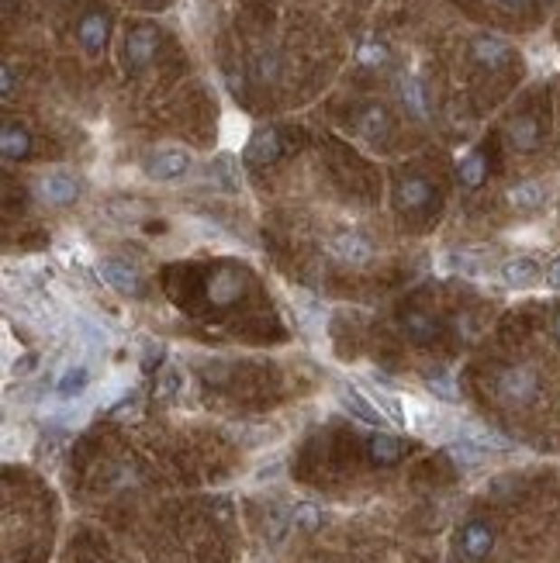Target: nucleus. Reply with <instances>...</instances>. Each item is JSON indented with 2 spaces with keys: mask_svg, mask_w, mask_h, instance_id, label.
Masks as SVG:
<instances>
[{
  "mask_svg": "<svg viewBox=\"0 0 560 563\" xmlns=\"http://www.w3.org/2000/svg\"><path fill=\"white\" fill-rule=\"evenodd\" d=\"M35 197L49 208H70L73 201L80 197V180L73 174H45L35 180Z\"/></svg>",
  "mask_w": 560,
  "mask_h": 563,
  "instance_id": "1",
  "label": "nucleus"
},
{
  "mask_svg": "<svg viewBox=\"0 0 560 563\" xmlns=\"http://www.w3.org/2000/svg\"><path fill=\"white\" fill-rule=\"evenodd\" d=\"M191 170V153L184 149H159L146 159V176L156 183H174Z\"/></svg>",
  "mask_w": 560,
  "mask_h": 563,
  "instance_id": "2",
  "label": "nucleus"
},
{
  "mask_svg": "<svg viewBox=\"0 0 560 563\" xmlns=\"http://www.w3.org/2000/svg\"><path fill=\"white\" fill-rule=\"evenodd\" d=\"M97 277H100L115 294H125V297H136V294L142 291V280H138L136 267L125 263V259H115V256H108V259L97 263Z\"/></svg>",
  "mask_w": 560,
  "mask_h": 563,
  "instance_id": "3",
  "label": "nucleus"
},
{
  "mask_svg": "<svg viewBox=\"0 0 560 563\" xmlns=\"http://www.w3.org/2000/svg\"><path fill=\"white\" fill-rule=\"evenodd\" d=\"M498 394H502L505 401H512V405H526V401H533L536 398V373L529 367H505L498 373Z\"/></svg>",
  "mask_w": 560,
  "mask_h": 563,
  "instance_id": "4",
  "label": "nucleus"
},
{
  "mask_svg": "<svg viewBox=\"0 0 560 563\" xmlns=\"http://www.w3.org/2000/svg\"><path fill=\"white\" fill-rule=\"evenodd\" d=\"M108 32H111V21H108L104 11L83 14L77 24V39H80V45H83V52H87V56H100L104 45H108Z\"/></svg>",
  "mask_w": 560,
  "mask_h": 563,
  "instance_id": "5",
  "label": "nucleus"
},
{
  "mask_svg": "<svg viewBox=\"0 0 560 563\" xmlns=\"http://www.w3.org/2000/svg\"><path fill=\"white\" fill-rule=\"evenodd\" d=\"M470 56L484 70H502V66H508V59H512V45L502 35H478V39L470 42Z\"/></svg>",
  "mask_w": 560,
  "mask_h": 563,
  "instance_id": "6",
  "label": "nucleus"
},
{
  "mask_svg": "<svg viewBox=\"0 0 560 563\" xmlns=\"http://www.w3.org/2000/svg\"><path fill=\"white\" fill-rule=\"evenodd\" d=\"M242 273L233 270V267H222V270H214L212 277H208V301L212 305H218V308H225V305H233V301H239V294H242Z\"/></svg>",
  "mask_w": 560,
  "mask_h": 563,
  "instance_id": "7",
  "label": "nucleus"
},
{
  "mask_svg": "<svg viewBox=\"0 0 560 563\" xmlns=\"http://www.w3.org/2000/svg\"><path fill=\"white\" fill-rule=\"evenodd\" d=\"M328 249H332V256H336L339 263H349V267H364V263L374 259V246L356 232H339L328 242Z\"/></svg>",
  "mask_w": 560,
  "mask_h": 563,
  "instance_id": "8",
  "label": "nucleus"
},
{
  "mask_svg": "<svg viewBox=\"0 0 560 563\" xmlns=\"http://www.w3.org/2000/svg\"><path fill=\"white\" fill-rule=\"evenodd\" d=\"M156 45H159V35H156V28H149V24L128 32V39H125V59H128V66L132 70L149 66L156 59Z\"/></svg>",
  "mask_w": 560,
  "mask_h": 563,
  "instance_id": "9",
  "label": "nucleus"
},
{
  "mask_svg": "<svg viewBox=\"0 0 560 563\" xmlns=\"http://www.w3.org/2000/svg\"><path fill=\"white\" fill-rule=\"evenodd\" d=\"M284 153V145H280V136H277V128H256L246 142V159H250L252 166H271L277 163Z\"/></svg>",
  "mask_w": 560,
  "mask_h": 563,
  "instance_id": "10",
  "label": "nucleus"
},
{
  "mask_svg": "<svg viewBox=\"0 0 560 563\" xmlns=\"http://www.w3.org/2000/svg\"><path fill=\"white\" fill-rule=\"evenodd\" d=\"M440 332H443V325H440L432 314H425V311H405V314H402V335H405L408 342L425 346V342L440 339Z\"/></svg>",
  "mask_w": 560,
  "mask_h": 563,
  "instance_id": "11",
  "label": "nucleus"
},
{
  "mask_svg": "<svg viewBox=\"0 0 560 563\" xmlns=\"http://www.w3.org/2000/svg\"><path fill=\"white\" fill-rule=\"evenodd\" d=\"M339 398H343V405H346V411H353L360 422H370V426H384L387 415L374 401H370V394H364L360 388H353V384H343V390H339Z\"/></svg>",
  "mask_w": 560,
  "mask_h": 563,
  "instance_id": "12",
  "label": "nucleus"
},
{
  "mask_svg": "<svg viewBox=\"0 0 560 563\" xmlns=\"http://www.w3.org/2000/svg\"><path fill=\"white\" fill-rule=\"evenodd\" d=\"M394 201H398L402 211H419L432 201V187H429L425 176H405L398 183V191H394Z\"/></svg>",
  "mask_w": 560,
  "mask_h": 563,
  "instance_id": "13",
  "label": "nucleus"
},
{
  "mask_svg": "<svg viewBox=\"0 0 560 563\" xmlns=\"http://www.w3.org/2000/svg\"><path fill=\"white\" fill-rule=\"evenodd\" d=\"M356 132H360V138H367L370 145L384 142L387 132H391V121H387L384 108H381V104H367V108L356 115Z\"/></svg>",
  "mask_w": 560,
  "mask_h": 563,
  "instance_id": "14",
  "label": "nucleus"
},
{
  "mask_svg": "<svg viewBox=\"0 0 560 563\" xmlns=\"http://www.w3.org/2000/svg\"><path fill=\"white\" fill-rule=\"evenodd\" d=\"M502 280L508 287H533L540 280V263L533 256H512L502 263Z\"/></svg>",
  "mask_w": 560,
  "mask_h": 563,
  "instance_id": "15",
  "label": "nucleus"
},
{
  "mask_svg": "<svg viewBox=\"0 0 560 563\" xmlns=\"http://www.w3.org/2000/svg\"><path fill=\"white\" fill-rule=\"evenodd\" d=\"M398 90H402V104H405L408 115H415L419 121H429V94H425V83L415 73H405L398 80Z\"/></svg>",
  "mask_w": 560,
  "mask_h": 563,
  "instance_id": "16",
  "label": "nucleus"
},
{
  "mask_svg": "<svg viewBox=\"0 0 560 563\" xmlns=\"http://www.w3.org/2000/svg\"><path fill=\"white\" fill-rule=\"evenodd\" d=\"M87 388H90V367L87 363H70V367L59 373L56 398L59 401H77Z\"/></svg>",
  "mask_w": 560,
  "mask_h": 563,
  "instance_id": "17",
  "label": "nucleus"
},
{
  "mask_svg": "<svg viewBox=\"0 0 560 563\" xmlns=\"http://www.w3.org/2000/svg\"><path fill=\"white\" fill-rule=\"evenodd\" d=\"M0 153H4L7 163L24 159V155L32 153V136H28V128L18 125V121H7V125L0 128Z\"/></svg>",
  "mask_w": 560,
  "mask_h": 563,
  "instance_id": "18",
  "label": "nucleus"
},
{
  "mask_svg": "<svg viewBox=\"0 0 560 563\" xmlns=\"http://www.w3.org/2000/svg\"><path fill=\"white\" fill-rule=\"evenodd\" d=\"M457 176L467 191H478L488 176V159H484L481 149H467L464 155H457Z\"/></svg>",
  "mask_w": 560,
  "mask_h": 563,
  "instance_id": "19",
  "label": "nucleus"
},
{
  "mask_svg": "<svg viewBox=\"0 0 560 563\" xmlns=\"http://www.w3.org/2000/svg\"><path fill=\"white\" fill-rule=\"evenodd\" d=\"M508 142H512V149H519V153H533L536 145H540V125H536V117H512L508 121Z\"/></svg>",
  "mask_w": 560,
  "mask_h": 563,
  "instance_id": "20",
  "label": "nucleus"
},
{
  "mask_svg": "<svg viewBox=\"0 0 560 563\" xmlns=\"http://www.w3.org/2000/svg\"><path fill=\"white\" fill-rule=\"evenodd\" d=\"M543 201H546V191L536 180H522L516 187H508V204L519 208V211H533V208H540Z\"/></svg>",
  "mask_w": 560,
  "mask_h": 563,
  "instance_id": "21",
  "label": "nucleus"
},
{
  "mask_svg": "<svg viewBox=\"0 0 560 563\" xmlns=\"http://www.w3.org/2000/svg\"><path fill=\"white\" fill-rule=\"evenodd\" d=\"M184 370L174 367V363H166V367L159 370V377H156V398L159 401H176L180 394H184Z\"/></svg>",
  "mask_w": 560,
  "mask_h": 563,
  "instance_id": "22",
  "label": "nucleus"
},
{
  "mask_svg": "<svg viewBox=\"0 0 560 563\" xmlns=\"http://www.w3.org/2000/svg\"><path fill=\"white\" fill-rule=\"evenodd\" d=\"M367 453H370V460L374 464H398V456H402V443L394 439V436H384V432H374L370 436V443H367Z\"/></svg>",
  "mask_w": 560,
  "mask_h": 563,
  "instance_id": "23",
  "label": "nucleus"
},
{
  "mask_svg": "<svg viewBox=\"0 0 560 563\" xmlns=\"http://www.w3.org/2000/svg\"><path fill=\"white\" fill-rule=\"evenodd\" d=\"M208 176H212L222 191H239V187H242V180H239V166H235L233 155H218V159H212Z\"/></svg>",
  "mask_w": 560,
  "mask_h": 563,
  "instance_id": "24",
  "label": "nucleus"
},
{
  "mask_svg": "<svg viewBox=\"0 0 560 563\" xmlns=\"http://www.w3.org/2000/svg\"><path fill=\"white\" fill-rule=\"evenodd\" d=\"M460 543H464V553L467 557H474V560H481L484 553L491 549V529L481 522H470L464 529V536H460Z\"/></svg>",
  "mask_w": 560,
  "mask_h": 563,
  "instance_id": "25",
  "label": "nucleus"
},
{
  "mask_svg": "<svg viewBox=\"0 0 560 563\" xmlns=\"http://www.w3.org/2000/svg\"><path fill=\"white\" fill-rule=\"evenodd\" d=\"M460 432H464L460 439H467V443H474V446H481L484 453H491V449H512V443H508L505 436H498V432H491V428L464 426V428H460Z\"/></svg>",
  "mask_w": 560,
  "mask_h": 563,
  "instance_id": "26",
  "label": "nucleus"
},
{
  "mask_svg": "<svg viewBox=\"0 0 560 563\" xmlns=\"http://www.w3.org/2000/svg\"><path fill=\"white\" fill-rule=\"evenodd\" d=\"M391 59V49H387L381 39H364L356 45V62L367 66V70H377V66H387Z\"/></svg>",
  "mask_w": 560,
  "mask_h": 563,
  "instance_id": "27",
  "label": "nucleus"
},
{
  "mask_svg": "<svg viewBox=\"0 0 560 563\" xmlns=\"http://www.w3.org/2000/svg\"><path fill=\"white\" fill-rule=\"evenodd\" d=\"M252 77L260 80V83H277V77H280V62H277V56H273V52H260L256 62H252Z\"/></svg>",
  "mask_w": 560,
  "mask_h": 563,
  "instance_id": "28",
  "label": "nucleus"
},
{
  "mask_svg": "<svg viewBox=\"0 0 560 563\" xmlns=\"http://www.w3.org/2000/svg\"><path fill=\"white\" fill-rule=\"evenodd\" d=\"M450 456L457 460V464H464V466H478L488 456L481 446H474V443H467V439H460V443H453L450 446Z\"/></svg>",
  "mask_w": 560,
  "mask_h": 563,
  "instance_id": "29",
  "label": "nucleus"
},
{
  "mask_svg": "<svg viewBox=\"0 0 560 563\" xmlns=\"http://www.w3.org/2000/svg\"><path fill=\"white\" fill-rule=\"evenodd\" d=\"M425 384H429V390H432L436 398L453 401V377H450L446 370H429V373H425Z\"/></svg>",
  "mask_w": 560,
  "mask_h": 563,
  "instance_id": "30",
  "label": "nucleus"
},
{
  "mask_svg": "<svg viewBox=\"0 0 560 563\" xmlns=\"http://www.w3.org/2000/svg\"><path fill=\"white\" fill-rule=\"evenodd\" d=\"M443 263H446V270L467 273V277H474V273L481 270V259H478L474 253H446Z\"/></svg>",
  "mask_w": 560,
  "mask_h": 563,
  "instance_id": "31",
  "label": "nucleus"
},
{
  "mask_svg": "<svg viewBox=\"0 0 560 563\" xmlns=\"http://www.w3.org/2000/svg\"><path fill=\"white\" fill-rule=\"evenodd\" d=\"M290 519H294V525H301V529H318L322 525V511L315 505H294Z\"/></svg>",
  "mask_w": 560,
  "mask_h": 563,
  "instance_id": "32",
  "label": "nucleus"
},
{
  "mask_svg": "<svg viewBox=\"0 0 560 563\" xmlns=\"http://www.w3.org/2000/svg\"><path fill=\"white\" fill-rule=\"evenodd\" d=\"M80 332H83V339L94 346V350H100V346H108V332L97 325L94 318H80Z\"/></svg>",
  "mask_w": 560,
  "mask_h": 563,
  "instance_id": "33",
  "label": "nucleus"
},
{
  "mask_svg": "<svg viewBox=\"0 0 560 563\" xmlns=\"http://www.w3.org/2000/svg\"><path fill=\"white\" fill-rule=\"evenodd\" d=\"M546 287H550V291H560V256L546 267Z\"/></svg>",
  "mask_w": 560,
  "mask_h": 563,
  "instance_id": "34",
  "label": "nucleus"
},
{
  "mask_svg": "<svg viewBox=\"0 0 560 563\" xmlns=\"http://www.w3.org/2000/svg\"><path fill=\"white\" fill-rule=\"evenodd\" d=\"M0 83H4V98H11V94H14V70H11V66L0 70Z\"/></svg>",
  "mask_w": 560,
  "mask_h": 563,
  "instance_id": "35",
  "label": "nucleus"
},
{
  "mask_svg": "<svg viewBox=\"0 0 560 563\" xmlns=\"http://www.w3.org/2000/svg\"><path fill=\"white\" fill-rule=\"evenodd\" d=\"M498 4H505V7H519V4H526V0H498Z\"/></svg>",
  "mask_w": 560,
  "mask_h": 563,
  "instance_id": "36",
  "label": "nucleus"
},
{
  "mask_svg": "<svg viewBox=\"0 0 560 563\" xmlns=\"http://www.w3.org/2000/svg\"><path fill=\"white\" fill-rule=\"evenodd\" d=\"M557 342H560V314H557Z\"/></svg>",
  "mask_w": 560,
  "mask_h": 563,
  "instance_id": "37",
  "label": "nucleus"
}]
</instances>
